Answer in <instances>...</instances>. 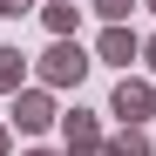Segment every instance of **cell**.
<instances>
[{
	"mask_svg": "<svg viewBox=\"0 0 156 156\" xmlns=\"http://www.w3.org/2000/svg\"><path fill=\"white\" fill-rule=\"evenodd\" d=\"M20 156H55V149H20Z\"/></svg>",
	"mask_w": 156,
	"mask_h": 156,
	"instance_id": "14",
	"label": "cell"
},
{
	"mask_svg": "<svg viewBox=\"0 0 156 156\" xmlns=\"http://www.w3.org/2000/svg\"><path fill=\"white\" fill-rule=\"evenodd\" d=\"M20 75H27V55L20 48H0V95H20Z\"/></svg>",
	"mask_w": 156,
	"mask_h": 156,
	"instance_id": "8",
	"label": "cell"
},
{
	"mask_svg": "<svg viewBox=\"0 0 156 156\" xmlns=\"http://www.w3.org/2000/svg\"><path fill=\"white\" fill-rule=\"evenodd\" d=\"M68 156H102V143H88V149H68Z\"/></svg>",
	"mask_w": 156,
	"mask_h": 156,
	"instance_id": "13",
	"label": "cell"
},
{
	"mask_svg": "<svg viewBox=\"0 0 156 156\" xmlns=\"http://www.w3.org/2000/svg\"><path fill=\"white\" fill-rule=\"evenodd\" d=\"M88 7H95L102 20H109V27H129V14H136L143 0H88Z\"/></svg>",
	"mask_w": 156,
	"mask_h": 156,
	"instance_id": "9",
	"label": "cell"
},
{
	"mask_svg": "<svg viewBox=\"0 0 156 156\" xmlns=\"http://www.w3.org/2000/svg\"><path fill=\"white\" fill-rule=\"evenodd\" d=\"M41 27L55 41H75V27H82V7L75 0H41Z\"/></svg>",
	"mask_w": 156,
	"mask_h": 156,
	"instance_id": "6",
	"label": "cell"
},
{
	"mask_svg": "<svg viewBox=\"0 0 156 156\" xmlns=\"http://www.w3.org/2000/svg\"><path fill=\"white\" fill-rule=\"evenodd\" d=\"M0 156H14V129L7 122H0Z\"/></svg>",
	"mask_w": 156,
	"mask_h": 156,
	"instance_id": "12",
	"label": "cell"
},
{
	"mask_svg": "<svg viewBox=\"0 0 156 156\" xmlns=\"http://www.w3.org/2000/svg\"><path fill=\"white\" fill-rule=\"evenodd\" d=\"M88 68H95V55H88L82 41H48V55L34 61V82H41L48 95H55V88H82Z\"/></svg>",
	"mask_w": 156,
	"mask_h": 156,
	"instance_id": "1",
	"label": "cell"
},
{
	"mask_svg": "<svg viewBox=\"0 0 156 156\" xmlns=\"http://www.w3.org/2000/svg\"><path fill=\"white\" fill-rule=\"evenodd\" d=\"M61 143H68V149L102 143V115H95V109H82V102H75V109H61Z\"/></svg>",
	"mask_w": 156,
	"mask_h": 156,
	"instance_id": "5",
	"label": "cell"
},
{
	"mask_svg": "<svg viewBox=\"0 0 156 156\" xmlns=\"http://www.w3.org/2000/svg\"><path fill=\"white\" fill-rule=\"evenodd\" d=\"M7 129H14V136H41V129H61L55 95H48L41 82H34V88H20V95L7 102Z\"/></svg>",
	"mask_w": 156,
	"mask_h": 156,
	"instance_id": "2",
	"label": "cell"
},
{
	"mask_svg": "<svg viewBox=\"0 0 156 156\" xmlns=\"http://www.w3.org/2000/svg\"><path fill=\"white\" fill-rule=\"evenodd\" d=\"M102 156H156L149 129H115V136H102Z\"/></svg>",
	"mask_w": 156,
	"mask_h": 156,
	"instance_id": "7",
	"label": "cell"
},
{
	"mask_svg": "<svg viewBox=\"0 0 156 156\" xmlns=\"http://www.w3.org/2000/svg\"><path fill=\"white\" fill-rule=\"evenodd\" d=\"M109 115H115L122 129H143V122L156 115V88L143 82V75H122V82H115V95H109Z\"/></svg>",
	"mask_w": 156,
	"mask_h": 156,
	"instance_id": "3",
	"label": "cell"
},
{
	"mask_svg": "<svg viewBox=\"0 0 156 156\" xmlns=\"http://www.w3.org/2000/svg\"><path fill=\"white\" fill-rule=\"evenodd\" d=\"M0 14H7V20H20V14H41V0H0Z\"/></svg>",
	"mask_w": 156,
	"mask_h": 156,
	"instance_id": "10",
	"label": "cell"
},
{
	"mask_svg": "<svg viewBox=\"0 0 156 156\" xmlns=\"http://www.w3.org/2000/svg\"><path fill=\"white\" fill-rule=\"evenodd\" d=\"M95 61H115V68L143 61V34H136V27H102V41H95Z\"/></svg>",
	"mask_w": 156,
	"mask_h": 156,
	"instance_id": "4",
	"label": "cell"
},
{
	"mask_svg": "<svg viewBox=\"0 0 156 156\" xmlns=\"http://www.w3.org/2000/svg\"><path fill=\"white\" fill-rule=\"evenodd\" d=\"M143 68H149V75H156V34H149V41H143Z\"/></svg>",
	"mask_w": 156,
	"mask_h": 156,
	"instance_id": "11",
	"label": "cell"
}]
</instances>
